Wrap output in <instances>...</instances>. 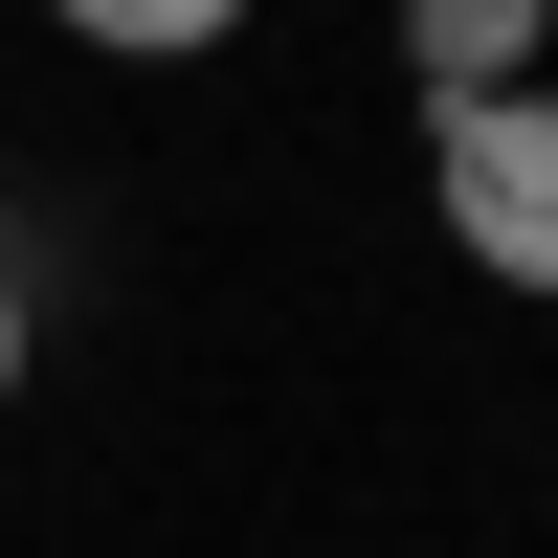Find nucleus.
Returning a JSON list of instances; mask_svg holds the SVG:
<instances>
[{
  "instance_id": "nucleus-1",
  "label": "nucleus",
  "mask_w": 558,
  "mask_h": 558,
  "mask_svg": "<svg viewBox=\"0 0 558 558\" xmlns=\"http://www.w3.org/2000/svg\"><path fill=\"white\" fill-rule=\"evenodd\" d=\"M425 202L492 291H558V89H492V112H425Z\"/></svg>"
},
{
  "instance_id": "nucleus-2",
  "label": "nucleus",
  "mask_w": 558,
  "mask_h": 558,
  "mask_svg": "<svg viewBox=\"0 0 558 558\" xmlns=\"http://www.w3.org/2000/svg\"><path fill=\"white\" fill-rule=\"evenodd\" d=\"M536 45H558V0H402V89H425V112L536 89Z\"/></svg>"
},
{
  "instance_id": "nucleus-3",
  "label": "nucleus",
  "mask_w": 558,
  "mask_h": 558,
  "mask_svg": "<svg viewBox=\"0 0 558 558\" xmlns=\"http://www.w3.org/2000/svg\"><path fill=\"white\" fill-rule=\"evenodd\" d=\"M68 45H112V68H202V45H246V0H45Z\"/></svg>"
},
{
  "instance_id": "nucleus-4",
  "label": "nucleus",
  "mask_w": 558,
  "mask_h": 558,
  "mask_svg": "<svg viewBox=\"0 0 558 558\" xmlns=\"http://www.w3.org/2000/svg\"><path fill=\"white\" fill-rule=\"evenodd\" d=\"M23 357H45V291H23V246H0V402H23Z\"/></svg>"
}]
</instances>
